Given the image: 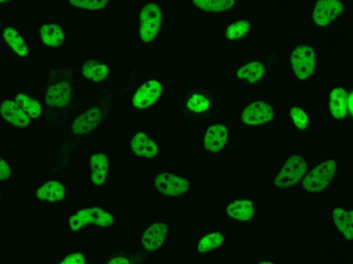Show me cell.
<instances>
[{"mask_svg": "<svg viewBox=\"0 0 353 264\" xmlns=\"http://www.w3.org/2000/svg\"><path fill=\"white\" fill-rule=\"evenodd\" d=\"M227 218L236 222H245L253 217L255 207L249 200L230 198L222 208Z\"/></svg>", "mask_w": 353, "mask_h": 264, "instance_id": "ba28073f", "label": "cell"}, {"mask_svg": "<svg viewBox=\"0 0 353 264\" xmlns=\"http://www.w3.org/2000/svg\"><path fill=\"white\" fill-rule=\"evenodd\" d=\"M109 264H129L130 261L124 257H116L112 259L108 263Z\"/></svg>", "mask_w": 353, "mask_h": 264, "instance_id": "836d02e7", "label": "cell"}, {"mask_svg": "<svg viewBox=\"0 0 353 264\" xmlns=\"http://www.w3.org/2000/svg\"><path fill=\"white\" fill-rule=\"evenodd\" d=\"M3 35L7 43L19 55L23 56L28 52L26 45L17 31L12 27L4 29Z\"/></svg>", "mask_w": 353, "mask_h": 264, "instance_id": "484cf974", "label": "cell"}, {"mask_svg": "<svg viewBox=\"0 0 353 264\" xmlns=\"http://www.w3.org/2000/svg\"><path fill=\"white\" fill-rule=\"evenodd\" d=\"M15 101L18 106L31 117L35 118L40 115L41 108L37 101L22 93L18 94Z\"/></svg>", "mask_w": 353, "mask_h": 264, "instance_id": "83f0119b", "label": "cell"}, {"mask_svg": "<svg viewBox=\"0 0 353 264\" xmlns=\"http://www.w3.org/2000/svg\"><path fill=\"white\" fill-rule=\"evenodd\" d=\"M40 34L44 43L51 46L60 45L64 38L62 29L54 23L43 25L40 29Z\"/></svg>", "mask_w": 353, "mask_h": 264, "instance_id": "7402d4cb", "label": "cell"}, {"mask_svg": "<svg viewBox=\"0 0 353 264\" xmlns=\"http://www.w3.org/2000/svg\"><path fill=\"white\" fill-rule=\"evenodd\" d=\"M69 2L75 7L91 10L104 8L108 3L106 0H70Z\"/></svg>", "mask_w": 353, "mask_h": 264, "instance_id": "f546056e", "label": "cell"}, {"mask_svg": "<svg viewBox=\"0 0 353 264\" xmlns=\"http://www.w3.org/2000/svg\"><path fill=\"white\" fill-rule=\"evenodd\" d=\"M242 120L249 125H257L267 122L273 116V109L271 106L262 102L257 101L248 105L242 113Z\"/></svg>", "mask_w": 353, "mask_h": 264, "instance_id": "9c48e42d", "label": "cell"}, {"mask_svg": "<svg viewBox=\"0 0 353 264\" xmlns=\"http://www.w3.org/2000/svg\"><path fill=\"white\" fill-rule=\"evenodd\" d=\"M10 174V170L7 163L1 158L0 161V179L4 180L8 178Z\"/></svg>", "mask_w": 353, "mask_h": 264, "instance_id": "d6a6232c", "label": "cell"}, {"mask_svg": "<svg viewBox=\"0 0 353 264\" xmlns=\"http://www.w3.org/2000/svg\"><path fill=\"white\" fill-rule=\"evenodd\" d=\"M161 22V12L158 6L150 3L143 8L140 14V34L145 42L153 40Z\"/></svg>", "mask_w": 353, "mask_h": 264, "instance_id": "277c9868", "label": "cell"}, {"mask_svg": "<svg viewBox=\"0 0 353 264\" xmlns=\"http://www.w3.org/2000/svg\"><path fill=\"white\" fill-rule=\"evenodd\" d=\"M82 73L87 78L98 82L107 77L108 69L107 66L103 63L89 60L83 65Z\"/></svg>", "mask_w": 353, "mask_h": 264, "instance_id": "603a6c76", "label": "cell"}, {"mask_svg": "<svg viewBox=\"0 0 353 264\" xmlns=\"http://www.w3.org/2000/svg\"><path fill=\"white\" fill-rule=\"evenodd\" d=\"M162 86L156 80H150L138 89L133 98L134 106L142 109L153 104L162 93Z\"/></svg>", "mask_w": 353, "mask_h": 264, "instance_id": "8fae6325", "label": "cell"}, {"mask_svg": "<svg viewBox=\"0 0 353 264\" xmlns=\"http://www.w3.org/2000/svg\"><path fill=\"white\" fill-rule=\"evenodd\" d=\"M90 165L92 182L95 185L102 184L105 181L108 170V161L106 156L102 153L93 155L90 159Z\"/></svg>", "mask_w": 353, "mask_h": 264, "instance_id": "d6986e66", "label": "cell"}, {"mask_svg": "<svg viewBox=\"0 0 353 264\" xmlns=\"http://www.w3.org/2000/svg\"><path fill=\"white\" fill-rule=\"evenodd\" d=\"M194 4L200 9L206 11L221 12L232 8L233 0H194Z\"/></svg>", "mask_w": 353, "mask_h": 264, "instance_id": "4316f807", "label": "cell"}, {"mask_svg": "<svg viewBox=\"0 0 353 264\" xmlns=\"http://www.w3.org/2000/svg\"><path fill=\"white\" fill-rule=\"evenodd\" d=\"M343 9V5L338 1H320L315 7L313 18L317 24L324 26L336 19Z\"/></svg>", "mask_w": 353, "mask_h": 264, "instance_id": "30bf717a", "label": "cell"}, {"mask_svg": "<svg viewBox=\"0 0 353 264\" xmlns=\"http://www.w3.org/2000/svg\"><path fill=\"white\" fill-rule=\"evenodd\" d=\"M227 241L225 232L220 228H209L203 230L197 244L196 251L198 254L203 256L211 253L223 249Z\"/></svg>", "mask_w": 353, "mask_h": 264, "instance_id": "52a82bcc", "label": "cell"}, {"mask_svg": "<svg viewBox=\"0 0 353 264\" xmlns=\"http://www.w3.org/2000/svg\"><path fill=\"white\" fill-rule=\"evenodd\" d=\"M336 172V163L327 160L313 169L303 181V187L310 192L319 191L325 188Z\"/></svg>", "mask_w": 353, "mask_h": 264, "instance_id": "6da1fadb", "label": "cell"}, {"mask_svg": "<svg viewBox=\"0 0 353 264\" xmlns=\"http://www.w3.org/2000/svg\"><path fill=\"white\" fill-rule=\"evenodd\" d=\"M155 186L163 195L176 196L186 193L190 186L189 181L170 173H163L155 179Z\"/></svg>", "mask_w": 353, "mask_h": 264, "instance_id": "5b68a950", "label": "cell"}, {"mask_svg": "<svg viewBox=\"0 0 353 264\" xmlns=\"http://www.w3.org/2000/svg\"><path fill=\"white\" fill-rule=\"evenodd\" d=\"M315 54L308 46L296 48L291 55V64L297 77L300 79L308 77L314 69Z\"/></svg>", "mask_w": 353, "mask_h": 264, "instance_id": "8992f818", "label": "cell"}, {"mask_svg": "<svg viewBox=\"0 0 353 264\" xmlns=\"http://www.w3.org/2000/svg\"><path fill=\"white\" fill-rule=\"evenodd\" d=\"M347 94L342 88L333 89L330 94V106L332 115L336 118H342L346 114Z\"/></svg>", "mask_w": 353, "mask_h": 264, "instance_id": "ac0fdd59", "label": "cell"}, {"mask_svg": "<svg viewBox=\"0 0 353 264\" xmlns=\"http://www.w3.org/2000/svg\"><path fill=\"white\" fill-rule=\"evenodd\" d=\"M213 97L206 91H202L193 94L187 101L188 109L199 118L208 116L211 108Z\"/></svg>", "mask_w": 353, "mask_h": 264, "instance_id": "2e32d148", "label": "cell"}, {"mask_svg": "<svg viewBox=\"0 0 353 264\" xmlns=\"http://www.w3.org/2000/svg\"><path fill=\"white\" fill-rule=\"evenodd\" d=\"M2 116L7 121L17 126L24 127L29 122L26 113L13 101L7 100L1 106Z\"/></svg>", "mask_w": 353, "mask_h": 264, "instance_id": "4fadbf2b", "label": "cell"}, {"mask_svg": "<svg viewBox=\"0 0 353 264\" xmlns=\"http://www.w3.org/2000/svg\"><path fill=\"white\" fill-rule=\"evenodd\" d=\"M229 139L227 127L221 123H210L205 127L203 137V148L209 153L220 152Z\"/></svg>", "mask_w": 353, "mask_h": 264, "instance_id": "3957f363", "label": "cell"}, {"mask_svg": "<svg viewBox=\"0 0 353 264\" xmlns=\"http://www.w3.org/2000/svg\"><path fill=\"white\" fill-rule=\"evenodd\" d=\"M250 26V23L246 20H241L233 23L227 29L226 37L230 40L239 38L249 31Z\"/></svg>", "mask_w": 353, "mask_h": 264, "instance_id": "f1b7e54d", "label": "cell"}, {"mask_svg": "<svg viewBox=\"0 0 353 264\" xmlns=\"http://www.w3.org/2000/svg\"><path fill=\"white\" fill-rule=\"evenodd\" d=\"M264 72L263 66L258 62H251L240 68L237 73L238 77L250 83L259 80Z\"/></svg>", "mask_w": 353, "mask_h": 264, "instance_id": "d4e9b609", "label": "cell"}, {"mask_svg": "<svg viewBox=\"0 0 353 264\" xmlns=\"http://www.w3.org/2000/svg\"><path fill=\"white\" fill-rule=\"evenodd\" d=\"M101 117L99 109L92 108L75 120L72 125L73 131L79 134L89 132L99 123Z\"/></svg>", "mask_w": 353, "mask_h": 264, "instance_id": "5bb4252c", "label": "cell"}, {"mask_svg": "<svg viewBox=\"0 0 353 264\" xmlns=\"http://www.w3.org/2000/svg\"><path fill=\"white\" fill-rule=\"evenodd\" d=\"M347 109L348 113L350 116H352V92L350 93L349 97H347Z\"/></svg>", "mask_w": 353, "mask_h": 264, "instance_id": "e575fe53", "label": "cell"}, {"mask_svg": "<svg viewBox=\"0 0 353 264\" xmlns=\"http://www.w3.org/2000/svg\"><path fill=\"white\" fill-rule=\"evenodd\" d=\"M131 146L135 154L139 156L152 158L158 152L155 143L143 132H138L134 136Z\"/></svg>", "mask_w": 353, "mask_h": 264, "instance_id": "e0dca14e", "label": "cell"}, {"mask_svg": "<svg viewBox=\"0 0 353 264\" xmlns=\"http://www.w3.org/2000/svg\"><path fill=\"white\" fill-rule=\"evenodd\" d=\"M352 211L346 212L341 209L334 211L333 217L335 222L340 231L345 237L351 239L352 238Z\"/></svg>", "mask_w": 353, "mask_h": 264, "instance_id": "cb8c5ba5", "label": "cell"}, {"mask_svg": "<svg viewBox=\"0 0 353 264\" xmlns=\"http://www.w3.org/2000/svg\"><path fill=\"white\" fill-rule=\"evenodd\" d=\"M70 88L66 81H62L50 86L46 93V101L50 106L61 107L69 102Z\"/></svg>", "mask_w": 353, "mask_h": 264, "instance_id": "9a60e30c", "label": "cell"}, {"mask_svg": "<svg viewBox=\"0 0 353 264\" xmlns=\"http://www.w3.org/2000/svg\"><path fill=\"white\" fill-rule=\"evenodd\" d=\"M307 169L305 160L299 155L289 158L275 179V184L280 187H288L299 181Z\"/></svg>", "mask_w": 353, "mask_h": 264, "instance_id": "7a4b0ae2", "label": "cell"}, {"mask_svg": "<svg viewBox=\"0 0 353 264\" xmlns=\"http://www.w3.org/2000/svg\"><path fill=\"white\" fill-rule=\"evenodd\" d=\"M291 115L296 126L300 129H305L308 123V117L303 110L298 107H293L291 110Z\"/></svg>", "mask_w": 353, "mask_h": 264, "instance_id": "4dcf8cb0", "label": "cell"}, {"mask_svg": "<svg viewBox=\"0 0 353 264\" xmlns=\"http://www.w3.org/2000/svg\"><path fill=\"white\" fill-rule=\"evenodd\" d=\"M85 262L84 256L80 253H73L68 255L61 263L83 264Z\"/></svg>", "mask_w": 353, "mask_h": 264, "instance_id": "1f68e13d", "label": "cell"}, {"mask_svg": "<svg viewBox=\"0 0 353 264\" xmlns=\"http://www.w3.org/2000/svg\"><path fill=\"white\" fill-rule=\"evenodd\" d=\"M86 223H93L100 226H106L113 222V218L109 213L104 212L98 208L85 209L79 212Z\"/></svg>", "mask_w": 353, "mask_h": 264, "instance_id": "ffe728a7", "label": "cell"}, {"mask_svg": "<svg viewBox=\"0 0 353 264\" xmlns=\"http://www.w3.org/2000/svg\"><path fill=\"white\" fill-rule=\"evenodd\" d=\"M64 186L58 182L49 181L41 186L37 191L38 197L42 200L54 202L63 199Z\"/></svg>", "mask_w": 353, "mask_h": 264, "instance_id": "44dd1931", "label": "cell"}, {"mask_svg": "<svg viewBox=\"0 0 353 264\" xmlns=\"http://www.w3.org/2000/svg\"><path fill=\"white\" fill-rule=\"evenodd\" d=\"M167 225L162 222L153 223L144 232L142 244L145 249L149 251L155 250L164 242L168 234Z\"/></svg>", "mask_w": 353, "mask_h": 264, "instance_id": "7c38bea8", "label": "cell"}]
</instances>
